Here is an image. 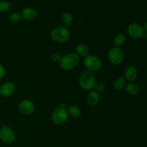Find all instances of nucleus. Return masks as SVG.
I'll return each mask as SVG.
<instances>
[{"mask_svg":"<svg viewBox=\"0 0 147 147\" xmlns=\"http://www.w3.org/2000/svg\"><path fill=\"white\" fill-rule=\"evenodd\" d=\"M78 84L83 90L89 91L93 90L96 84V76L94 73L89 70H84L79 77Z\"/></svg>","mask_w":147,"mask_h":147,"instance_id":"nucleus-1","label":"nucleus"},{"mask_svg":"<svg viewBox=\"0 0 147 147\" xmlns=\"http://www.w3.org/2000/svg\"><path fill=\"white\" fill-rule=\"evenodd\" d=\"M80 62V57L76 53H70L62 56L59 62L60 67L65 71H70L74 69Z\"/></svg>","mask_w":147,"mask_h":147,"instance_id":"nucleus-2","label":"nucleus"},{"mask_svg":"<svg viewBox=\"0 0 147 147\" xmlns=\"http://www.w3.org/2000/svg\"><path fill=\"white\" fill-rule=\"evenodd\" d=\"M50 37L55 42L65 43L70 40V30L64 26L55 27L50 32Z\"/></svg>","mask_w":147,"mask_h":147,"instance_id":"nucleus-3","label":"nucleus"},{"mask_svg":"<svg viewBox=\"0 0 147 147\" xmlns=\"http://www.w3.org/2000/svg\"><path fill=\"white\" fill-rule=\"evenodd\" d=\"M83 65L85 66L86 70L93 73L100 70L102 66V62L98 56L95 55H88L84 57Z\"/></svg>","mask_w":147,"mask_h":147,"instance_id":"nucleus-4","label":"nucleus"},{"mask_svg":"<svg viewBox=\"0 0 147 147\" xmlns=\"http://www.w3.org/2000/svg\"><path fill=\"white\" fill-rule=\"evenodd\" d=\"M68 119L67 109L60 106L53 110L51 114V119L56 125H62L65 123Z\"/></svg>","mask_w":147,"mask_h":147,"instance_id":"nucleus-5","label":"nucleus"},{"mask_svg":"<svg viewBox=\"0 0 147 147\" xmlns=\"http://www.w3.org/2000/svg\"><path fill=\"white\" fill-rule=\"evenodd\" d=\"M108 57L113 65H120L123 61V53L121 47H113L109 50L108 53Z\"/></svg>","mask_w":147,"mask_h":147,"instance_id":"nucleus-6","label":"nucleus"},{"mask_svg":"<svg viewBox=\"0 0 147 147\" xmlns=\"http://www.w3.org/2000/svg\"><path fill=\"white\" fill-rule=\"evenodd\" d=\"M15 132L8 126H3L0 129V140L6 144H11L16 141Z\"/></svg>","mask_w":147,"mask_h":147,"instance_id":"nucleus-7","label":"nucleus"},{"mask_svg":"<svg viewBox=\"0 0 147 147\" xmlns=\"http://www.w3.org/2000/svg\"><path fill=\"white\" fill-rule=\"evenodd\" d=\"M127 33L131 38L139 40L144 37L145 32L142 24L136 22H133L129 24L127 27Z\"/></svg>","mask_w":147,"mask_h":147,"instance_id":"nucleus-8","label":"nucleus"},{"mask_svg":"<svg viewBox=\"0 0 147 147\" xmlns=\"http://www.w3.org/2000/svg\"><path fill=\"white\" fill-rule=\"evenodd\" d=\"M19 110L22 114L30 116L34 112L35 106L32 100L29 99H23L19 103Z\"/></svg>","mask_w":147,"mask_h":147,"instance_id":"nucleus-9","label":"nucleus"},{"mask_svg":"<svg viewBox=\"0 0 147 147\" xmlns=\"http://www.w3.org/2000/svg\"><path fill=\"white\" fill-rule=\"evenodd\" d=\"M16 86L12 82H6L0 86V95L4 98L11 96L15 92Z\"/></svg>","mask_w":147,"mask_h":147,"instance_id":"nucleus-10","label":"nucleus"},{"mask_svg":"<svg viewBox=\"0 0 147 147\" xmlns=\"http://www.w3.org/2000/svg\"><path fill=\"white\" fill-rule=\"evenodd\" d=\"M139 76V70L136 66L130 65L124 71V78L128 82H134Z\"/></svg>","mask_w":147,"mask_h":147,"instance_id":"nucleus-11","label":"nucleus"},{"mask_svg":"<svg viewBox=\"0 0 147 147\" xmlns=\"http://www.w3.org/2000/svg\"><path fill=\"white\" fill-rule=\"evenodd\" d=\"M21 15L22 19L27 21H34L37 17V12L32 7H25L21 11Z\"/></svg>","mask_w":147,"mask_h":147,"instance_id":"nucleus-12","label":"nucleus"},{"mask_svg":"<svg viewBox=\"0 0 147 147\" xmlns=\"http://www.w3.org/2000/svg\"><path fill=\"white\" fill-rule=\"evenodd\" d=\"M87 101L90 106H96L100 101V95L95 90H90L87 96Z\"/></svg>","mask_w":147,"mask_h":147,"instance_id":"nucleus-13","label":"nucleus"},{"mask_svg":"<svg viewBox=\"0 0 147 147\" xmlns=\"http://www.w3.org/2000/svg\"><path fill=\"white\" fill-rule=\"evenodd\" d=\"M124 88L126 93L131 95V96H136L139 93V86L134 82H129L128 83H126Z\"/></svg>","mask_w":147,"mask_h":147,"instance_id":"nucleus-14","label":"nucleus"},{"mask_svg":"<svg viewBox=\"0 0 147 147\" xmlns=\"http://www.w3.org/2000/svg\"><path fill=\"white\" fill-rule=\"evenodd\" d=\"M76 53L79 57H86L89 55V49L86 45L80 43L76 47Z\"/></svg>","mask_w":147,"mask_h":147,"instance_id":"nucleus-15","label":"nucleus"},{"mask_svg":"<svg viewBox=\"0 0 147 147\" xmlns=\"http://www.w3.org/2000/svg\"><path fill=\"white\" fill-rule=\"evenodd\" d=\"M67 114L68 116H70L72 118H78L81 116V109L77 106H70L67 108Z\"/></svg>","mask_w":147,"mask_h":147,"instance_id":"nucleus-16","label":"nucleus"},{"mask_svg":"<svg viewBox=\"0 0 147 147\" xmlns=\"http://www.w3.org/2000/svg\"><path fill=\"white\" fill-rule=\"evenodd\" d=\"M61 22L64 27H69L71 26L73 22V15L70 12H64L61 15Z\"/></svg>","mask_w":147,"mask_h":147,"instance_id":"nucleus-17","label":"nucleus"},{"mask_svg":"<svg viewBox=\"0 0 147 147\" xmlns=\"http://www.w3.org/2000/svg\"><path fill=\"white\" fill-rule=\"evenodd\" d=\"M126 86V80L123 77H119L115 79L113 83V87L117 91L123 90Z\"/></svg>","mask_w":147,"mask_h":147,"instance_id":"nucleus-18","label":"nucleus"},{"mask_svg":"<svg viewBox=\"0 0 147 147\" xmlns=\"http://www.w3.org/2000/svg\"><path fill=\"white\" fill-rule=\"evenodd\" d=\"M126 36L123 33H118L113 38V44L115 47H121L126 42Z\"/></svg>","mask_w":147,"mask_h":147,"instance_id":"nucleus-19","label":"nucleus"},{"mask_svg":"<svg viewBox=\"0 0 147 147\" xmlns=\"http://www.w3.org/2000/svg\"><path fill=\"white\" fill-rule=\"evenodd\" d=\"M11 8V4L7 0H1L0 1V11L1 12H7Z\"/></svg>","mask_w":147,"mask_h":147,"instance_id":"nucleus-20","label":"nucleus"},{"mask_svg":"<svg viewBox=\"0 0 147 147\" xmlns=\"http://www.w3.org/2000/svg\"><path fill=\"white\" fill-rule=\"evenodd\" d=\"M22 19L21 15V13L19 12H14L12 14H11V15L9 16V20L10 22L13 23H17L19 22H20Z\"/></svg>","mask_w":147,"mask_h":147,"instance_id":"nucleus-21","label":"nucleus"},{"mask_svg":"<svg viewBox=\"0 0 147 147\" xmlns=\"http://www.w3.org/2000/svg\"><path fill=\"white\" fill-rule=\"evenodd\" d=\"M94 88L95 90H96V92H98V93H103V92L106 90V86H105V85L103 84V83H98L96 84Z\"/></svg>","mask_w":147,"mask_h":147,"instance_id":"nucleus-22","label":"nucleus"},{"mask_svg":"<svg viewBox=\"0 0 147 147\" xmlns=\"http://www.w3.org/2000/svg\"><path fill=\"white\" fill-rule=\"evenodd\" d=\"M61 57L62 55L60 53H57V52H55V53H53L51 55L52 60H53V62H55V63H59V62L60 61V60H61Z\"/></svg>","mask_w":147,"mask_h":147,"instance_id":"nucleus-23","label":"nucleus"},{"mask_svg":"<svg viewBox=\"0 0 147 147\" xmlns=\"http://www.w3.org/2000/svg\"><path fill=\"white\" fill-rule=\"evenodd\" d=\"M6 75V70L4 66L1 63H0V80H3Z\"/></svg>","mask_w":147,"mask_h":147,"instance_id":"nucleus-24","label":"nucleus"},{"mask_svg":"<svg viewBox=\"0 0 147 147\" xmlns=\"http://www.w3.org/2000/svg\"><path fill=\"white\" fill-rule=\"evenodd\" d=\"M144 32L146 34H147V21L145 22L144 25Z\"/></svg>","mask_w":147,"mask_h":147,"instance_id":"nucleus-25","label":"nucleus"}]
</instances>
